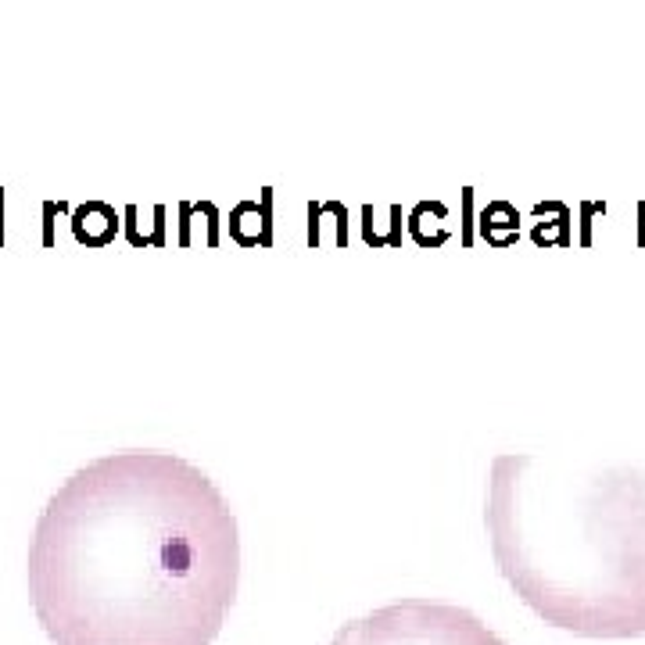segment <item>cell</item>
<instances>
[{
  "label": "cell",
  "instance_id": "1",
  "mask_svg": "<svg viewBox=\"0 0 645 645\" xmlns=\"http://www.w3.org/2000/svg\"><path fill=\"white\" fill-rule=\"evenodd\" d=\"M26 577L54 645H212L241 585V531L190 459L112 452L47 499Z\"/></svg>",
  "mask_w": 645,
  "mask_h": 645
},
{
  "label": "cell",
  "instance_id": "2",
  "mask_svg": "<svg viewBox=\"0 0 645 645\" xmlns=\"http://www.w3.org/2000/svg\"><path fill=\"white\" fill-rule=\"evenodd\" d=\"M484 527L495 567L545 624L581 638L645 635V470L491 459Z\"/></svg>",
  "mask_w": 645,
  "mask_h": 645
},
{
  "label": "cell",
  "instance_id": "3",
  "mask_svg": "<svg viewBox=\"0 0 645 645\" xmlns=\"http://www.w3.org/2000/svg\"><path fill=\"white\" fill-rule=\"evenodd\" d=\"M330 645H506L477 613L456 602L398 599L348 620Z\"/></svg>",
  "mask_w": 645,
  "mask_h": 645
}]
</instances>
